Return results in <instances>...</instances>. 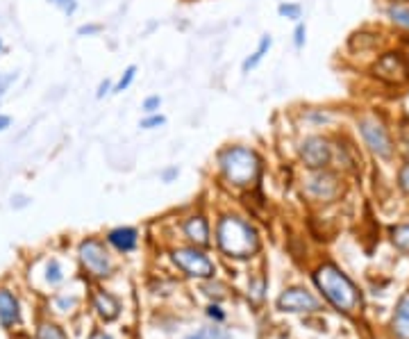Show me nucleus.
<instances>
[{
    "instance_id": "f257e3e1",
    "label": "nucleus",
    "mask_w": 409,
    "mask_h": 339,
    "mask_svg": "<svg viewBox=\"0 0 409 339\" xmlns=\"http://www.w3.org/2000/svg\"><path fill=\"white\" fill-rule=\"evenodd\" d=\"M216 167L221 178L237 189H252L259 185L264 173L261 153L246 143H228L216 153Z\"/></svg>"
},
{
    "instance_id": "f03ea898",
    "label": "nucleus",
    "mask_w": 409,
    "mask_h": 339,
    "mask_svg": "<svg viewBox=\"0 0 409 339\" xmlns=\"http://www.w3.org/2000/svg\"><path fill=\"white\" fill-rule=\"evenodd\" d=\"M216 244L230 257H252L259 253V235L248 219L226 215L216 224Z\"/></svg>"
},
{
    "instance_id": "7ed1b4c3",
    "label": "nucleus",
    "mask_w": 409,
    "mask_h": 339,
    "mask_svg": "<svg viewBox=\"0 0 409 339\" xmlns=\"http://www.w3.org/2000/svg\"><path fill=\"white\" fill-rule=\"evenodd\" d=\"M314 280H316L320 292H323V296L337 309H341V312H355L359 303H362V298H359V292L353 285V280H350L346 274H341V269L335 264L318 267L316 274H314Z\"/></svg>"
},
{
    "instance_id": "20e7f679",
    "label": "nucleus",
    "mask_w": 409,
    "mask_h": 339,
    "mask_svg": "<svg viewBox=\"0 0 409 339\" xmlns=\"http://www.w3.org/2000/svg\"><path fill=\"white\" fill-rule=\"evenodd\" d=\"M355 128L362 137L364 146L379 160H391L396 155V141L391 137V130L377 114H362L357 116Z\"/></svg>"
},
{
    "instance_id": "39448f33",
    "label": "nucleus",
    "mask_w": 409,
    "mask_h": 339,
    "mask_svg": "<svg viewBox=\"0 0 409 339\" xmlns=\"http://www.w3.org/2000/svg\"><path fill=\"white\" fill-rule=\"evenodd\" d=\"M298 160L307 171H318V169H330V164L335 160V141L327 134L311 132L305 134L296 146Z\"/></svg>"
},
{
    "instance_id": "423d86ee",
    "label": "nucleus",
    "mask_w": 409,
    "mask_h": 339,
    "mask_svg": "<svg viewBox=\"0 0 409 339\" xmlns=\"http://www.w3.org/2000/svg\"><path fill=\"white\" fill-rule=\"evenodd\" d=\"M371 73L384 84L403 87L409 82V57L401 51H384L371 64Z\"/></svg>"
},
{
    "instance_id": "0eeeda50",
    "label": "nucleus",
    "mask_w": 409,
    "mask_h": 339,
    "mask_svg": "<svg viewBox=\"0 0 409 339\" xmlns=\"http://www.w3.org/2000/svg\"><path fill=\"white\" fill-rule=\"evenodd\" d=\"M303 191L311 200L318 203H330L341 196L344 185H341V178L335 171L330 169H318V171H309V176L303 182Z\"/></svg>"
},
{
    "instance_id": "6e6552de",
    "label": "nucleus",
    "mask_w": 409,
    "mask_h": 339,
    "mask_svg": "<svg viewBox=\"0 0 409 339\" xmlns=\"http://www.w3.org/2000/svg\"><path fill=\"white\" fill-rule=\"evenodd\" d=\"M77 253H80L82 267L89 271L91 276H96V278L110 276L112 260H110V253H107V248L100 239H84Z\"/></svg>"
},
{
    "instance_id": "1a4fd4ad",
    "label": "nucleus",
    "mask_w": 409,
    "mask_h": 339,
    "mask_svg": "<svg viewBox=\"0 0 409 339\" xmlns=\"http://www.w3.org/2000/svg\"><path fill=\"white\" fill-rule=\"evenodd\" d=\"M173 262L191 278H212L214 271H216L214 269V262L202 250H198V246L173 250Z\"/></svg>"
},
{
    "instance_id": "9d476101",
    "label": "nucleus",
    "mask_w": 409,
    "mask_h": 339,
    "mask_svg": "<svg viewBox=\"0 0 409 339\" xmlns=\"http://www.w3.org/2000/svg\"><path fill=\"white\" fill-rule=\"evenodd\" d=\"M278 307L285 312H311V309H318V301L303 289H287L278 298Z\"/></svg>"
},
{
    "instance_id": "9b49d317",
    "label": "nucleus",
    "mask_w": 409,
    "mask_h": 339,
    "mask_svg": "<svg viewBox=\"0 0 409 339\" xmlns=\"http://www.w3.org/2000/svg\"><path fill=\"white\" fill-rule=\"evenodd\" d=\"M182 232H184V237H187L193 246H198V248H204V246H209V241H212V228H209V221L204 219L202 215H193L189 219H184V224H182Z\"/></svg>"
},
{
    "instance_id": "f8f14e48",
    "label": "nucleus",
    "mask_w": 409,
    "mask_h": 339,
    "mask_svg": "<svg viewBox=\"0 0 409 339\" xmlns=\"http://www.w3.org/2000/svg\"><path fill=\"white\" fill-rule=\"evenodd\" d=\"M107 241H110L116 250H121V253H130V250H134L136 244H139V232L128 226L114 228L110 230V235H107Z\"/></svg>"
},
{
    "instance_id": "ddd939ff",
    "label": "nucleus",
    "mask_w": 409,
    "mask_h": 339,
    "mask_svg": "<svg viewBox=\"0 0 409 339\" xmlns=\"http://www.w3.org/2000/svg\"><path fill=\"white\" fill-rule=\"evenodd\" d=\"M271 48H273V37H271L268 32H266V34H261L257 48L246 57V60H243V64H241V73H243V75H248V73L255 71L257 66H259L261 62H264V57L268 55Z\"/></svg>"
},
{
    "instance_id": "4468645a",
    "label": "nucleus",
    "mask_w": 409,
    "mask_h": 339,
    "mask_svg": "<svg viewBox=\"0 0 409 339\" xmlns=\"http://www.w3.org/2000/svg\"><path fill=\"white\" fill-rule=\"evenodd\" d=\"M18 316H21L18 314V301L5 289H0V324L9 328L18 324Z\"/></svg>"
},
{
    "instance_id": "2eb2a0df",
    "label": "nucleus",
    "mask_w": 409,
    "mask_h": 339,
    "mask_svg": "<svg viewBox=\"0 0 409 339\" xmlns=\"http://www.w3.org/2000/svg\"><path fill=\"white\" fill-rule=\"evenodd\" d=\"M300 119H303L309 128H330L335 123V116L327 108H305L300 112Z\"/></svg>"
},
{
    "instance_id": "dca6fc26",
    "label": "nucleus",
    "mask_w": 409,
    "mask_h": 339,
    "mask_svg": "<svg viewBox=\"0 0 409 339\" xmlns=\"http://www.w3.org/2000/svg\"><path fill=\"white\" fill-rule=\"evenodd\" d=\"M394 335H396V339H409V296H405L396 309Z\"/></svg>"
},
{
    "instance_id": "f3484780",
    "label": "nucleus",
    "mask_w": 409,
    "mask_h": 339,
    "mask_svg": "<svg viewBox=\"0 0 409 339\" xmlns=\"http://www.w3.org/2000/svg\"><path fill=\"white\" fill-rule=\"evenodd\" d=\"M93 301H96V309H98L100 316H105L107 321H112V319L119 316V303H116V298H112L110 294L98 292Z\"/></svg>"
},
{
    "instance_id": "a211bd4d",
    "label": "nucleus",
    "mask_w": 409,
    "mask_h": 339,
    "mask_svg": "<svg viewBox=\"0 0 409 339\" xmlns=\"http://www.w3.org/2000/svg\"><path fill=\"white\" fill-rule=\"evenodd\" d=\"M387 18L396 27H401V30H407L409 32V7L407 5L391 3V5L387 7Z\"/></svg>"
},
{
    "instance_id": "6ab92c4d",
    "label": "nucleus",
    "mask_w": 409,
    "mask_h": 339,
    "mask_svg": "<svg viewBox=\"0 0 409 339\" xmlns=\"http://www.w3.org/2000/svg\"><path fill=\"white\" fill-rule=\"evenodd\" d=\"M303 5L300 3H294V0H285V3H280L278 5V14L282 18H287V21L291 23H298V21H303Z\"/></svg>"
},
{
    "instance_id": "aec40b11",
    "label": "nucleus",
    "mask_w": 409,
    "mask_h": 339,
    "mask_svg": "<svg viewBox=\"0 0 409 339\" xmlns=\"http://www.w3.org/2000/svg\"><path fill=\"white\" fill-rule=\"evenodd\" d=\"M396 143H398V151H401L407 162H409V119L407 116H403L401 121H398V128H396Z\"/></svg>"
},
{
    "instance_id": "412c9836",
    "label": "nucleus",
    "mask_w": 409,
    "mask_h": 339,
    "mask_svg": "<svg viewBox=\"0 0 409 339\" xmlns=\"http://www.w3.org/2000/svg\"><path fill=\"white\" fill-rule=\"evenodd\" d=\"M136 73H139V69H136V64H130L128 69H125V71L121 73L119 80L114 82V94H123V91H128L130 87L134 84V80H136Z\"/></svg>"
},
{
    "instance_id": "4be33fe9",
    "label": "nucleus",
    "mask_w": 409,
    "mask_h": 339,
    "mask_svg": "<svg viewBox=\"0 0 409 339\" xmlns=\"http://www.w3.org/2000/svg\"><path fill=\"white\" fill-rule=\"evenodd\" d=\"M391 241L398 250H403V253H409V224H403V226H394L391 228Z\"/></svg>"
},
{
    "instance_id": "5701e85b",
    "label": "nucleus",
    "mask_w": 409,
    "mask_h": 339,
    "mask_svg": "<svg viewBox=\"0 0 409 339\" xmlns=\"http://www.w3.org/2000/svg\"><path fill=\"white\" fill-rule=\"evenodd\" d=\"M167 125V116L162 112L157 114H143V119L139 121V128L141 130H157V128H164Z\"/></svg>"
},
{
    "instance_id": "b1692460",
    "label": "nucleus",
    "mask_w": 409,
    "mask_h": 339,
    "mask_svg": "<svg viewBox=\"0 0 409 339\" xmlns=\"http://www.w3.org/2000/svg\"><path fill=\"white\" fill-rule=\"evenodd\" d=\"M291 41H294L296 51H303L305 44H307V23L305 21H298L294 25V34H291Z\"/></svg>"
},
{
    "instance_id": "393cba45",
    "label": "nucleus",
    "mask_w": 409,
    "mask_h": 339,
    "mask_svg": "<svg viewBox=\"0 0 409 339\" xmlns=\"http://www.w3.org/2000/svg\"><path fill=\"white\" fill-rule=\"evenodd\" d=\"M162 103L164 98L160 94H150V96H145L143 103H141V112L143 114H157L162 110Z\"/></svg>"
},
{
    "instance_id": "a878e982",
    "label": "nucleus",
    "mask_w": 409,
    "mask_h": 339,
    "mask_svg": "<svg viewBox=\"0 0 409 339\" xmlns=\"http://www.w3.org/2000/svg\"><path fill=\"white\" fill-rule=\"evenodd\" d=\"M189 339H230L226 331H221V328H202L196 335H191Z\"/></svg>"
},
{
    "instance_id": "bb28decb",
    "label": "nucleus",
    "mask_w": 409,
    "mask_h": 339,
    "mask_svg": "<svg viewBox=\"0 0 409 339\" xmlns=\"http://www.w3.org/2000/svg\"><path fill=\"white\" fill-rule=\"evenodd\" d=\"M39 339H68L60 328L53 326V324H46L39 328Z\"/></svg>"
},
{
    "instance_id": "cd10ccee",
    "label": "nucleus",
    "mask_w": 409,
    "mask_h": 339,
    "mask_svg": "<svg viewBox=\"0 0 409 339\" xmlns=\"http://www.w3.org/2000/svg\"><path fill=\"white\" fill-rule=\"evenodd\" d=\"M51 5H55L60 12H64L66 16H73L77 12V0H48Z\"/></svg>"
},
{
    "instance_id": "c85d7f7f",
    "label": "nucleus",
    "mask_w": 409,
    "mask_h": 339,
    "mask_svg": "<svg viewBox=\"0 0 409 339\" xmlns=\"http://www.w3.org/2000/svg\"><path fill=\"white\" fill-rule=\"evenodd\" d=\"M398 185H401L405 193H409V162L403 164L401 171H398Z\"/></svg>"
},
{
    "instance_id": "c756f323",
    "label": "nucleus",
    "mask_w": 409,
    "mask_h": 339,
    "mask_svg": "<svg viewBox=\"0 0 409 339\" xmlns=\"http://www.w3.org/2000/svg\"><path fill=\"white\" fill-rule=\"evenodd\" d=\"M100 32H103V25L98 23H86V25L77 27V34L80 37H91V34H100Z\"/></svg>"
},
{
    "instance_id": "7c9ffc66",
    "label": "nucleus",
    "mask_w": 409,
    "mask_h": 339,
    "mask_svg": "<svg viewBox=\"0 0 409 339\" xmlns=\"http://www.w3.org/2000/svg\"><path fill=\"white\" fill-rule=\"evenodd\" d=\"M114 94V82L110 80V77H105V80L98 84V91H96V98H105V96Z\"/></svg>"
},
{
    "instance_id": "2f4dec72",
    "label": "nucleus",
    "mask_w": 409,
    "mask_h": 339,
    "mask_svg": "<svg viewBox=\"0 0 409 339\" xmlns=\"http://www.w3.org/2000/svg\"><path fill=\"white\" fill-rule=\"evenodd\" d=\"M48 280H51V283H60L62 280V271L57 262H51V267H48Z\"/></svg>"
},
{
    "instance_id": "473e14b6",
    "label": "nucleus",
    "mask_w": 409,
    "mask_h": 339,
    "mask_svg": "<svg viewBox=\"0 0 409 339\" xmlns=\"http://www.w3.org/2000/svg\"><path fill=\"white\" fill-rule=\"evenodd\" d=\"M178 176H180V169H178V167H169V169H164V171H162V180H164V182H171V180L178 178Z\"/></svg>"
},
{
    "instance_id": "72a5a7b5",
    "label": "nucleus",
    "mask_w": 409,
    "mask_h": 339,
    "mask_svg": "<svg viewBox=\"0 0 409 339\" xmlns=\"http://www.w3.org/2000/svg\"><path fill=\"white\" fill-rule=\"evenodd\" d=\"M9 125H12V116L7 114H0V132H5Z\"/></svg>"
},
{
    "instance_id": "f704fd0d",
    "label": "nucleus",
    "mask_w": 409,
    "mask_h": 339,
    "mask_svg": "<svg viewBox=\"0 0 409 339\" xmlns=\"http://www.w3.org/2000/svg\"><path fill=\"white\" fill-rule=\"evenodd\" d=\"M209 316H216V319H223V314L219 312V307H209Z\"/></svg>"
},
{
    "instance_id": "c9c22d12",
    "label": "nucleus",
    "mask_w": 409,
    "mask_h": 339,
    "mask_svg": "<svg viewBox=\"0 0 409 339\" xmlns=\"http://www.w3.org/2000/svg\"><path fill=\"white\" fill-rule=\"evenodd\" d=\"M91 339H112V337H110V335H105V333H93Z\"/></svg>"
},
{
    "instance_id": "e433bc0d",
    "label": "nucleus",
    "mask_w": 409,
    "mask_h": 339,
    "mask_svg": "<svg viewBox=\"0 0 409 339\" xmlns=\"http://www.w3.org/2000/svg\"><path fill=\"white\" fill-rule=\"evenodd\" d=\"M394 3H398V5H407L409 0H394Z\"/></svg>"
},
{
    "instance_id": "4c0bfd02",
    "label": "nucleus",
    "mask_w": 409,
    "mask_h": 339,
    "mask_svg": "<svg viewBox=\"0 0 409 339\" xmlns=\"http://www.w3.org/2000/svg\"><path fill=\"white\" fill-rule=\"evenodd\" d=\"M0 51H3V39H0Z\"/></svg>"
}]
</instances>
